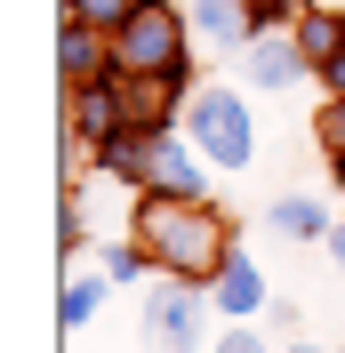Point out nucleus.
<instances>
[{"instance_id":"obj_5","label":"nucleus","mask_w":345,"mask_h":353,"mask_svg":"<svg viewBox=\"0 0 345 353\" xmlns=\"http://www.w3.org/2000/svg\"><path fill=\"white\" fill-rule=\"evenodd\" d=\"M233 81L249 97H289V88L313 81V57L297 48V24H281V32H257V41L233 57Z\"/></svg>"},{"instance_id":"obj_16","label":"nucleus","mask_w":345,"mask_h":353,"mask_svg":"<svg viewBox=\"0 0 345 353\" xmlns=\"http://www.w3.org/2000/svg\"><path fill=\"white\" fill-rule=\"evenodd\" d=\"M313 145L322 153H345V97H322L313 105Z\"/></svg>"},{"instance_id":"obj_18","label":"nucleus","mask_w":345,"mask_h":353,"mask_svg":"<svg viewBox=\"0 0 345 353\" xmlns=\"http://www.w3.org/2000/svg\"><path fill=\"white\" fill-rule=\"evenodd\" d=\"M209 353H273V345H265V330H249V321H225Z\"/></svg>"},{"instance_id":"obj_6","label":"nucleus","mask_w":345,"mask_h":353,"mask_svg":"<svg viewBox=\"0 0 345 353\" xmlns=\"http://www.w3.org/2000/svg\"><path fill=\"white\" fill-rule=\"evenodd\" d=\"M145 193H169V201H217V169L185 129H161L152 137V169H145Z\"/></svg>"},{"instance_id":"obj_21","label":"nucleus","mask_w":345,"mask_h":353,"mask_svg":"<svg viewBox=\"0 0 345 353\" xmlns=\"http://www.w3.org/2000/svg\"><path fill=\"white\" fill-rule=\"evenodd\" d=\"M329 185H337V193H345V153H329Z\"/></svg>"},{"instance_id":"obj_2","label":"nucleus","mask_w":345,"mask_h":353,"mask_svg":"<svg viewBox=\"0 0 345 353\" xmlns=\"http://www.w3.org/2000/svg\"><path fill=\"white\" fill-rule=\"evenodd\" d=\"M185 137L209 153L217 176H249L257 169V97L241 81H201L185 97Z\"/></svg>"},{"instance_id":"obj_3","label":"nucleus","mask_w":345,"mask_h":353,"mask_svg":"<svg viewBox=\"0 0 345 353\" xmlns=\"http://www.w3.org/2000/svg\"><path fill=\"white\" fill-rule=\"evenodd\" d=\"M209 321H217V305H209V281H185V273H152L145 281V321H137V345L145 353H201L209 345Z\"/></svg>"},{"instance_id":"obj_4","label":"nucleus","mask_w":345,"mask_h":353,"mask_svg":"<svg viewBox=\"0 0 345 353\" xmlns=\"http://www.w3.org/2000/svg\"><path fill=\"white\" fill-rule=\"evenodd\" d=\"M185 48H193V17H185V0H137L129 24L112 32V57H121L129 72H169Z\"/></svg>"},{"instance_id":"obj_12","label":"nucleus","mask_w":345,"mask_h":353,"mask_svg":"<svg viewBox=\"0 0 345 353\" xmlns=\"http://www.w3.org/2000/svg\"><path fill=\"white\" fill-rule=\"evenodd\" d=\"M105 297H112L105 265H97V273H88V265H65V297H57V321H65L72 337H81V330H97V313H105Z\"/></svg>"},{"instance_id":"obj_8","label":"nucleus","mask_w":345,"mask_h":353,"mask_svg":"<svg viewBox=\"0 0 345 353\" xmlns=\"http://www.w3.org/2000/svg\"><path fill=\"white\" fill-rule=\"evenodd\" d=\"M209 305H217V321H265L273 281H265V265L249 257V249H233V257H225V273L209 281Z\"/></svg>"},{"instance_id":"obj_15","label":"nucleus","mask_w":345,"mask_h":353,"mask_svg":"<svg viewBox=\"0 0 345 353\" xmlns=\"http://www.w3.org/2000/svg\"><path fill=\"white\" fill-rule=\"evenodd\" d=\"M129 8H137V0H57V17H88V24H105V32H121Z\"/></svg>"},{"instance_id":"obj_7","label":"nucleus","mask_w":345,"mask_h":353,"mask_svg":"<svg viewBox=\"0 0 345 353\" xmlns=\"http://www.w3.org/2000/svg\"><path fill=\"white\" fill-rule=\"evenodd\" d=\"M185 17H193V48L209 65H233L241 48L257 41V17H249V0H185Z\"/></svg>"},{"instance_id":"obj_14","label":"nucleus","mask_w":345,"mask_h":353,"mask_svg":"<svg viewBox=\"0 0 345 353\" xmlns=\"http://www.w3.org/2000/svg\"><path fill=\"white\" fill-rule=\"evenodd\" d=\"M57 249H65V265H81V249H88V193L81 185L57 193Z\"/></svg>"},{"instance_id":"obj_22","label":"nucleus","mask_w":345,"mask_h":353,"mask_svg":"<svg viewBox=\"0 0 345 353\" xmlns=\"http://www.w3.org/2000/svg\"><path fill=\"white\" fill-rule=\"evenodd\" d=\"M281 353H329V345H313V337H297V345H281Z\"/></svg>"},{"instance_id":"obj_17","label":"nucleus","mask_w":345,"mask_h":353,"mask_svg":"<svg viewBox=\"0 0 345 353\" xmlns=\"http://www.w3.org/2000/svg\"><path fill=\"white\" fill-rule=\"evenodd\" d=\"M305 8H322V0H249V17H257V32H281V24H297Z\"/></svg>"},{"instance_id":"obj_10","label":"nucleus","mask_w":345,"mask_h":353,"mask_svg":"<svg viewBox=\"0 0 345 353\" xmlns=\"http://www.w3.org/2000/svg\"><path fill=\"white\" fill-rule=\"evenodd\" d=\"M88 153H97V176H105V185H129V193H145V169H152V137L137 129V121H121L112 137H97Z\"/></svg>"},{"instance_id":"obj_19","label":"nucleus","mask_w":345,"mask_h":353,"mask_svg":"<svg viewBox=\"0 0 345 353\" xmlns=\"http://www.w3.org/2000/svg\"><path fill=\"white\" fill-rule=\"evenodd\" d=\"M313 88H322V97H345V48H337V57H329L322 72H313Z\"/></svg>"},{"instance_id":"obj_1","label":"nucleus","mask_w":345,"mask_h":353,"mask_svg":"<svg viewBox=\"0 0 345 353\" xmlns=\"http://www.w3.org/2000/svg\"><path fill=\"white\" fill-rule=\"evenodd\" d=\"M129 233L152 249V265H161V273H185V281H217V273H225V257L241 249L233 217H225L217 201H169V193H137Z\"/></svg>"},{"instance_id":"obj_13","label":"nucleus","mask_w":345,"mask_h":353,"mask_svg":"<svg viewBox=\"0 0 345 353\" xmlns=\"http://www.w3.org/2000/svg\"><path fill=\"white\" fill-rule=\"evenodd\" d=\"M97 265H105L112 289H145L152 273H161V265H152V249L137 241V233H129V241H105V249H97Z\"/></svg>"},{"instance_id":"obj_9","label":"nucleus","mask_w":345,"mask_h":353,"mask_svg":"<svg viewBox=\"0 0 345 353\" xmlns=\"http://www.w3.org/2000/svg\"><path fill=\"white\" fill-rule=\"evenodd\" d=\"M112 72V32L88 17H65V32H57V81L81 88V81H105Z\"/></svg>"},{"instance_id":"obj_20","label":"nucleus","mask_w":345,"mask_h":353,"mask_svg":"<svg viewBox=\"0 0 345 353\" xmlns=\"http://www.w3.org/2000/svg\"><path fill=\"white\" fill-rule=\"evenodd\" d=\"M322 249H329V265H337V273H345V217L329 225V241H322Z\"/></svg>"},{"instance_id":"obj_11","label":"nucleus","mask_w":345,"mask_h":353,"mask_svg":"<svg viewBox=\"0 0 345 353\" xmlns=\"http://www.w3.org/2000/svg\"><path fill=\"white\" fill-rule=\"evenodd\" d=\"M329 225H337V209L313 193H273L265 201V233L273 241H329Z\"/></svg>"}]
</instances>
